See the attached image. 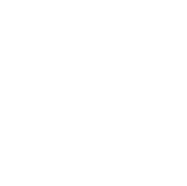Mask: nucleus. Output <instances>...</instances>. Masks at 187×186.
I'll return each instance as SVG.
<instances>
[]
</instances>
